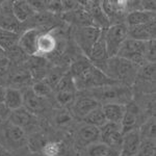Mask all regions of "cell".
<instances>
[{
  "mask_svg": "<svg viewBox=\"0 0 156 156\" xmlns=\"http://www.w3.org/2000/svg\"><path fill=\"white\" fill-rule=\"evenodd\" d=\"M69 72L74 78L77 90H94L105 85L118 83L110 79L99 68L92 65L89 58L85 56L75 59Z\"/></svg>",
  "mask_w": 156,
  "mask_h": 156,
  "instance_id": "1",
  "label": "cell"
},
{
  "mask_svg": "<svg viewBox=\"0 0 156 156\" xmlns=\"http://www.w3.org/2000/svg\"><path fill=\"white\" fill-rule=\"evenodd\" d=\"M103 72L114 81L129 87L135 81L138 72V66L129 60L115 56L108 58Z\"/></svg>",
  "mask_w": 156,
  "mask_h": 156,
  "instance_id": "2",
  "label": "cell"
},
{
  "mask_svg": "<svg viewBox=\"0 0 156 156\" xmlns=\"http://www.w3.org/2000/svg\"><path fill=\"white\" fill-rule=\"evenodd\" d=\"M90 90L93 92V98H95L99 103L102 101L105 103H119L126 105L128 102L131 101L132 98L131 89L128 85L121 83L105 85Z\"/></svg>",
  "mask_w": 156,
  "mask_h": 156,
  "instance_id": "3",
  "label": "cell"
},
{
  "mask_svg": "<svg viewBox=\"0 0 156 156\" xmlns=\"http://www.w3.org/2000/svg\"><path fill=\"white\" fill-rule=\"evenodd\" d=\"M105 46H106L108 57L117 56L123 43L128 37V29L126 24L115 23L109 25V27L103 30Z\"/></svg>",
  "mask_w": 156,
  "mask_h": 156,
  "instance_id": "4",
  "label": "cell"
},
{
  "mask_svg": "<svg viewBox=\"0 0 156 156\" xmlns=\"http://www.w3.org/2000/svg\"><path fill=\"white\" fill-rule=\"evenodd\" d=\"M145 49L146 42L136 41V40L127 37L126 41L123 43L117 56L133 62L136 66H144L145 60Z\"/></svg>",
  "mask_w": 156,
  "mask_h": 156,
  "instance_id": "5",
  "label": "cell"
},
{
  "mask_svg": "<svg viewBox=\"0 0 156 156\" xmlns=\"http://www.w3.org/2000/svg\"><path fill=\"white\" fill-rule=\"evenodd\" d=\"M102 30L96 26H81L76 27L74 32V37L76 44L84 53V56L87 57L92 50L93 46L99 37L101 36Z\"/></svg>",
  "mask_w": 156,
  "mask_h": 156,
  "instance_id": "6",
  "label": "cell"
},
{
  "mask_svg": "<svg viewBox=\"0 0 156 156\" xmlns=\"http://www.w3.org/2000/svg\"><path fill=\"white\" fill-rule=\"evenodd\" d=\"M100 129V140L112 149L121 151L123 143V133L121 131V125L107 122Z\"/></svg>",
  "mask_w": 156,
  "mask_h": 156,
  "instance_id": "7",
  "label": "cell"
},
{
  "mask_svg": "<svg viewBox=\"0 0 156 156\" xmlns=\"http://www.w3.org/2000/svg\"><path fill=\"white\" fill-rule=\"evenodd\" d=\"M140 117V109L133 101L128 102L125 105V112L121 121V131L123 134L136 129V125Z\"/></svg>",
  "mask_w": 156,
  "mask_h": 156,
  "instance_id": "8",
  "label": "cell"
},
{
  "mask_svg": "<svg viewBox=\"0 0 156 156\" xmlns=\"http://www.w3.org/2000/svg\"><path fill=\"white\" fill-rule=\"evenodd\" d=\"M71 106H72L71 109L73 112V115L75 117L80 118V119L83 120L85 115H89L95 108L100 106V103L93 97L80 96L75 98L74 102L72 103Z\"/></svg>",
  "mask_w": 156,
  "mask_h": 156,
  "instance_id": "9",
  "label": "cell"
},
{
  "mask_svg": "<svg viewBox=\"0 0 156 156\" xmlns=\"http://www.w3.org/2000/svg\"><path fill=\"white\" fill-rule=\"evenodd\" d=\"M142 144V137L138 129H133L123 135V143L121 148V156H135L140 146Z\"/></svg>",
  "mask_w": 156,
  "mask_h": 156,
  "instance_id": "10",
  "label": "cell"
},
{
  "mask_svg": "<svg viewBox=\"0 0 156 156\" xmlns=\"http://www.w3.org/2000/svg\"><path fill=\"white\" fill-rule=\"evenodd\" d=\"M57 48V40L52 32H41L37 41L36 56H47Z\"/></svg>",
  "mask_w": 156,
  "mask_h": 156,
  "instance_id": "11",
  "label": "cell"
},
{
  "mask_svg": "<svg viewBox=\"0 0 156 156\" xmlns=\"http://www.w3.org/2000/svg\"><path fill=\"white\" fill-rule=\"evenodd\" d=\"M87 4L89 5L87 6V11L90 12V18H92L93 25L98 27L101 30H104L109 27L110 20L108 19V17L104 14L101 3L99 1H89L87 2Z\"/></svg>",
  "mask_w": 156,
  "mask_h": 156,
  "instance_id": "12",
  "label": "cell"
},
{
  "mask_svg": "<svg viewBox=\"0 0 156 156\" xmlns=\"http://www.w3.org/2000/svg\"><path fill=\"white\" fill-rule=\"evenodd\" d=\"M128 37L140 42L155 40V21L134 27H127Z\"/></svg>",
  "mask_w": 156,
  "mask_h": 156,
  "instance_id": "13",
  "label": "cell"
},
{
  "mask_svg": "<svg viewBox=\"0 0 156 156\" xmlns=\"http://www.w3.org/2000/svg\"><path fill=\"white\" fill-rule=\"evenodd\" d=\"M41 32L36 28L28 29L24 32L22 36H20L18 46L19 48L28 55L37 54V41Z\"/></svg>",
  "mask_w": 156,
  "mask_h": 156,
  "instance_id": "14",
  "label": "cell"
},
{
  "mask_svg": "<svg viewBox=\"0 0 156 156\" xmlns=\"http://www.w3.org/2000/svg\"><path fill=\"white\" fill-rule=\"evenodd\" d=\"M23 107L26 108L32 115L41 114L46 108L45 99L37 97L32 90H28L23 94Z\"/></svg>",
  "mask_w": 156,
  "mask_h": 156,
  "instance_id": "15",
  "label": "cell"
},
{
  "mask_svg": "<svg viewBox=\"0 0 156 156\" xmlns=\"http://www.w3.org/2000/svg\"><path fill=\"white\" fill-rule=\"evenodd\" d=\"M77 140L80 146H90L100 140V129L85 124L78 130Z\"/></svg>",
  "mask_w": 156,
  "mask_h": 156,
  "instance_id": "16",
  "label": "cell"
},
{
  "mask_svg": "<svg viewBox=\"0 0 156 156\" xmlns=\"http://www.w3.org/2000/svg\"><path fill=\"white\" fill-rule=\"evenodd\" d=\"M4 136L7 142L15 147H21L26 142V135H25L24 129L11 122L7 123L4 127Z\"/></svg>",
  "mask_w": 156,
  "mask_h": 156,
  "instance_id": "17",
  "label": "cell"
},
{
  "mask_svg": "<svg viewBox=\"0 0 156 156\" xmlns=\"http://www.w3.org/2000/svg\"><path fill=\"white\" fill-rule=\"evenodd\" d=\"M9 122L17 126L21 127L22 129L28 128L34 124V115L29 112L26 108L21 107L19 109L12 110L9 115Z\"/></svg>",
  "mask_w": 156,
  "mask_h": 156,
  "instance_id": "18",
  "label": "cell"
},
{
  "mask_svg": "<svg viewBox=\"0 0 156 156\" xmlns=\"http://www.w3.org/2000/svg\"><path fill=\"white\" fill-rule=\"evenodd\" d=\"M155 21V12H147L134 9L130 12L126 17L127 27H134L138 25H144L149 22Z\"/></svg>",
  "mask_w": 156,
  "mask_h": 156,
  "instance_id": "19",
  "label": "cell"
},
{
  "mask_svg": "<svg viewBox=\"0 0 156 156\" xmlns=\"http://www.w3.org/2000/svg\"><path fill=\"white\" fill-rule=\"evenodd\" d=\"M12 15L16 18L18 22H25L27 21L29 18L34 17L36 15V12L32 9L31 4L29 3V1H14L12 2Z\"/></svg>",
  "mask_w": 156,
  "mask_h": 156,
  "instance_id": "20",
  "label": "cell"
},
{
  "mask_svg": "<svg viewBox=\"0 0 156 156\" xmlns=\"http://www.w3.org/2000/svg\"><path fill=\"white\" fill-rule=\"evenodd\" d=\"M101 107L107 122L121 124V121H122L123 115H124L125 112L124 104H119V103H105Z\"/></svg>",
  "mask_w": 156,
  "mask_h": 156,
  "instance_id": "21",
  "label": "cell"
},
{
  "mask_svg": "<svg viewBox=\"0 0 156 156\" xmlns=\"http://www.w3.org/2000/svg\"><path fill=\"white\" fill-rule=\"evenodd\" d=\"M20 36L16 31L0 28V48L4 52L12 50L18 45Z\"/></svg>",
  "mask_w": 156,
  "mask_h": 156,
  "instance_id": "22",
  "label": "cell"
},
{
  "mask_svg": "<svg viewBox=\"0 0 156 156\" xmlns=\"http://www.w3.org/2000/svg\"><path fill=\"white\" fill-rule=\"evenodd\" d=\"M138 80L143 85H146L150 89V85H154L155 82V64H145L140 67V70L137 72L135 80Z\"/></svg>",
  "mask_w": 156,
  "mask_h": 156,
  "instance_id": "23",
  "label": "cell"
},
{
  "mask_svg": "<svg viewBox=\"0 0 156 156\" xmlns=\"http://www.w3.org/2000/svg\"><path fill=\"white\" fill-rule=\"evenodd\" d=\"M101 7L108 19L119 16L127 9V1H101Z\"/></svg>",
  "mask_w": 156,
  "mask_h": 156,
  "instance_id": "24",
  "label": "cell"
},
{
  "mask_svg": "<svg viewBox=\"0 0 156 156\" xmlns=\"http://www.w3.org/2000/svg\"><path fill=\"white\" fill-rule=\"evenodd\" d=\"M4 104L11 112L23 107V94L17 89H6Z\"/></svg>",
  "mask_w": 156,
  "mask_h": 156,
  "instance_id": "25",
  "label": "cell"
},
{
  "mask_svg": "<svg viewBox=\"0 0 156 156\" xmlns=\"http://www.w3.org/2000/svg\"><path fill=\"white\" fill-rule=\"evenodd\" d=\"M83 121L87 125H92V126H95L97 128L102 127L103 125L107 123V120H106V118H105L104 112H103L101 106L95 108V109L92 110L89 115H85L83 118Z\"/></svg>",
  "mask_w": 156,
  "mask_h": 156,
  "instance_id": "26",
  "label": "cell"
},
{
  "mask_svg": "<svg viewBox=\"0 0 156 156\" xmlns=\"http://www.w3.org/2000/svg\"><path fill=\"white\" fill-rule=\"evenodd\" d=\"M55 90H56V92H68L76 94V84H75L74 78L71 75V73H65L64 76L62 77V79L59 80L57 87H55Z\"/></svg>",
  "mask_w": 156,
  "mask_h": 156,
  "instance_id": "27",
  "label": "cell"
},
{
  "mask_svg": "<svg viewBox=\"0 0 156 156\" xmlns=\"http://www.w3.org/2000/svg\"><path fill=\"white\" fill-rule=\"evenodd\" d=\"M142 140H154L155 138V121L154 119H149L143 125L140 130Z\"/></svg>",
  "mask_w": 156,
  "mask_h": 156,
  "instance_id": "28",
  "label": "cell"
},
{
  "mask_svg": "<svg viewBox=\"0 0 156 156\" xmlns=\"http://www.w3.org/2000/svg\"><path fill=\"white\" fill-rule=\"evenodd\" d=\"M110 148L104 143H95V144L89 146L87 148V153L89 156H108Z\"/></svg>",
  "mask_w": 156,
  "mask_h": 156,
  "instance_id": "29",
  "label": "cell"
},
{
  "mask_svg": "<svg viewBox=\"0 0 156 156\" xmlns=\"http://www.w3.org/2000/svg\"><path fill=\"white\" fill-rule=\"evenodd\" d=\"M32 92H34L37 97L46 99V98H48L50 95H51L52 89L44 81V80H41V81H37L36 83L34 84V87H32Z\"/></svg>",
  "mask_w": 156,
  "mask_h": 156,
  "instance_id": "30",
  "label": "cell"
},
{
  "mask_svg": "<svg viewBox=\"0 0 156 156\" xmlns=\"http://www.w3.org/2000/svg\"><path fill=\"white\" fill-rule=\"evenodd\" d=\"M135 156H155V145L153 140H142L137 153Z\"/></svg>",
  "mask_w": 156,
  "mask_h": 156,
  "instance_id": "31",
  "label": "cell"
},
{
  "mask_svg": "<svg viewBox=\"0 0 156 156\" xmlns=\"http://www.w3.org/2000/svg\"><path fill=\"white\" fill-rule=\"evenodd\" d=\"M60 144L57 142H48L42 148V153L44 156H58L60 153Z\"/></svg>",
  "mask_w": 156,
  "mask_h": 156,
  "instance_id": "32",
  "label": "cell"
},
{
  "mask_svg": "<svg viewBox=\"0 0 156 156\" xmlns=\"http://www.w3.org/2000/svg\"><path fill=\"white\" fill-rule=\"evenodd\" d=\"M156 49H155V40L146 42L145 49V60L147 64H155L156 58Z\"/></svg>",
  "mask_w": 156,
  "mask_h": 156,
  "instance_id": "33",
  "label": "cell"
},
{
  "mask_svg": "<svg viewBox=\"0 0 156 156\" xmlns=\"http://www.w3.org/2000/svg\"><path fill=\"white\" fill-rule=\"evenodd\" d=\"M76 94L68 92H57L56 94V101L62 106H67V105H72L74 102Z\"/></svg>",
  "mask_w": 156,
  "mask_h": 156,
  "instance_id": "34",
  "label": "cell"
},
{
  "mask_svg": "<svg viewBox=\"0 0 156 156\" xmlns=\"http://www.w3.org/2000/svg\"><path fill=\"white\" fill-rule=\"evenodd\" d=\"M62 76H64V74H62L60 72L52 71L51 73H49V74L45 77L44 81L46 82V83L48 84L52 90H53V89H55V87H57V84H58L59 80L62 79Z\"/></svg>",
  "mask_w": 156,
  "mask_h": 156,
  "instance_id": "35",
  "label": "cell"
},
{
  "mask_svg": "<svg viewBox=\"0 0 156 156\" xmlns=\"http://www.w3.org/2000/svg\"><path fill=\"white\" fill-rule=\"evenodd\" d=\"M46 11L50 12H62V1H46Z\"/></svg>",
  "mask_w": 156,
  "mask_h": 156,
  "instance_id": "36",
  "label": "cell"
},
{
  "mask_svg": "<svg viewBox=\"0 0 156 156\" xmlns=\"http://www.w3.org/2000/svg\"><path fill=\"white\" fill-rule=\"evenodd\" d=\"M28 79H29L28 74L26 75V74H24V73H21V74H18L17 76H15L12 81H14L15 83H26Z\"/></svg>",
  "mask_w": 156,
  "mask_h": 156,
  "instance_id": "37",
  "label": "cell"
},
{
  "mask_svg": "<svg viewBox=\"0 0 156 156\" xmlns=\"http://www.w3.org/2000/svg\"><path fill=\"white\" fill-rule=\"evenodd\" d=\"M5 94H6V89L4 87H2V85H0V103H4Z\"/></svg>",
  "mask_w": 156,
  "mask_h": 156,
  "instance_id": "38",
  "label": "cell"
},
{
  "mask_svg": "<svg viewBox=\"0 0 156 156\" xmlns=\"http://www.w3.org/2000/svg\"><path fill=\"white\" fill-rule=\"evenodd\" d=\"M7 62H9V60L6 59L5 55H1L0 54V69H2V68H4L7 65Z\"/></svg>",
  "mask_w": 156,
  "mask_h": 156,
  "instance_id": "39",
  "label": "cell"
},
{
  "mask_svg": "<svg viewBox=\"0 0 156 156\" xmlns=\"http://www.w3.org/2000/svg\"><path fill=\"white\" fill-rule=\"evenodd\" d=\"M0 156H9L7 153L5 152V151H3V150H0Z\"/></svg>",
  "mask_w": 156,
  "mask_h": 156,
  "instance_id": "40",
  "label": "cell"
},
{
  "mask_svg": "<svg viewBox=\"0 0 156 156\" xmlns=\"http://www.w3.org/2000/svg\"><path fill=\"white\" fill-rule=\"evenodd\" d=\"M1 120H2V119H1V118H0V122H1Z\"/></svg>",
  "mask_w": 156,
  "mask_h": 156,
  "instance_id": "41",
  "label": "cell"
},
{
  "mask_svg": "<svg viewBox=\"0 0 156 156\" xmlns=\"http://www.w3.org/2000/svg\"><path fill=\"white\" fill-rule=\"evenodd\" d=\"M43 156H44V155H43Z\"/></svg>",
  "mask_w": 156,
  "mask_h": 156,
  "instance_id": "42",
  "label": "cell"
}]
</instances>
